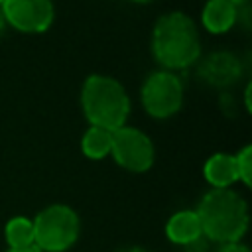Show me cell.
I'll return each instance as SVG.
<instances>
[{
    "label": "cell",
    "instance_id": "7a4b0ae2",
    "mask_svg": "<svg viewBox=\"0 0 252 252\" xmlns=\"http://www.w3.org/2000/svg\"><path fill=\"white\" fill-rule=\"evenodd\" d=\"M203 236L213 242H240L248 228V205L232 189H211L195 209Z\"/></svg>",
    "mask_w": 252,
    "mask_h": 252
},
{
    "label": "cell",
    "instance_id": "6da1fadb",
    "mask_svg": "<svg viewBox=\"0 0 252 252\" xmlns=\"http://www.w3.org/2000/svg\"><path fill=\"white\" fill-rule=\"evenodd\" d=\"M152 53L165 71H181L197 63L201 37L195 22L183 12L163 14L152 32Z\"/></svg>",
    "mask_w": 252,
    "mask_h": 252
},
{
    "label": "cell",
    "instance_id": "9a60e30c",
    "mask_svg": "<svg viewBox=\"0 0 252 252\" xmlns=\"http://www.w3.org/2000/svg\"><path fill=\"white\" fill-rule=\"evenodd\" d=\"M219 252H250V248L242 242H228V244H222Z\"/></svg>",
    "mask_w": 252,
    "mask_h": 252
},
{
    "label": "cell",
    "instance_id": "4fadbf2b",
    "mask_svg": "<svg viewBox=\"0 0 252 252\" xmlns=\"http://www.w3.org/2000/svg\"><path fill=\"white\" fill-rule=\"evenodd\" d=\"M6 242L12 250L33 246V222L28 217H14L6 222L4 228Z\"/></svg>",
    "mask_w": 252,
    "mask_h": 252
},
{
    "label": "cell",
    "instance_id": "3957f363",
    "mask_svg": "<svg viewBox=\"0 0 252 252\" xmlns=\"http://www.w3.org/2000/svg\"><path fill=\"white\" fill-rule=\"evenodd\" d=\"M81 108L91 126L118 130L126 126L130 98L120 81L110 75H89L81 87Z\"/></svg>",
    "mask_w": 252,
    "mask_h": 252
},
{
    "label": "cell",
    "instance_id": "8992f818",
    "mask_svg": "<svg viewBox=\"0 0 252 252\" xmlns=\"http://www.w3.org/2000/svg\"><path fill=\"white\" fill-rule=\"evenodd\" d=\"M110 156L120 167L134 173H144L154 165L156 148L146 132L132 126H122L112 132Z\"/></svg>",
    "mask_w": 252,
    "mask_h": 252
},
{
    "label": "cell",
    "instance_id": "ac0fdd59",
    "mask_svg": "<svg viewBox=\"0 0 252 252\" xmlns=\"http://www.w3.org/2000/svg\"><path fill=\"white\" fill-rule=\"evenodd\" d=\"M6 26H8V24H6V18H4V14H2V8H0V33L6 30Z\"/></svg>",
    "mask_w": 252,
    "mask_h": 252
},
{
    "label": "cell",
    "instance_id": "ffe728a7",
    "mask_svg": "<svg viewBox=\"0 0 252 252\" xmlns=\"http://www.w3.org/2000/svg\"><path fill=\"white\" fill-rule=\"evenodd\" d=\"M132 2H150V0H132Z\"/></svg>",
    "mask_w": 252,
    "mask_h": 252
},
{
    "label": "cell",
    "instance_id": "277c9868",
    "mask_svg": "<svg viewBox=\"0 0 252 252\" xmlns=\"http://www.w3.org/2000/svg\"><path fill=\"white\" fill-rule=\"evenodd\" d=\"M32 222L33 246L41 252H65L77 242L81 232L79 215L67 205H49Z\"/></svg>",
    "mask_w": 252,
    "mask_h": 252
},
{
    "label": "cell",
    "instance_id": "8fae6325",
    "mask_svg": "<svg viewBox=\"0 0 252 252\" xmlns=\"http://www.w3.org/2000/svg\"><path fill=\"white\" fill-rule=\"evenodd\" d=\"M203 77L213 85H228L238 77V61L228 53H215L203 63Z\"/></svg>",
    "mask_w": 252,
    "mask_h": 252
},
{
    "label": "cell",
    "instance_id": "7c38bea8",
    "mask_svg": "<svg viewBox=\"0 0 252 252\" xmlns=\"http://www.w3.org/2000/svg\"><path fill=\"white\" fill-rule=\"evenodd\" d=\"M112 148V132L98 128V126H89L87 132L83 134L81 140V150L89 159H102L110 154Z\"/></svg>",
    "mask_w": 252,
    "mask_h": 252
},
{
    "label": "cell",
    "instance_id": "44dd1931",
    "mask_svg": "<svg viewBox=\"0 0 252 252\" xmlns=\"http://www.w3.org/2000/svg\"><path fill=\"white\" fill-rule=\"evenodd\" d=\"M0 2H2V0H0Z\"/></svg>",
    "mask_w": 252,
    "mask_h": 252
},
{
    "label": "cell",
    "instance_id": "d6986e66",
    "mask_svg": "<svg viewBox=\"0 0 252 252\" xmlns=\"http://www.w3.org/2000/svg\"><path fill=\"white\" fill-rule=\"evenodd\" d=\"M230 2H234V4L238 6V4H242V2H246V0H230Z\"/></svg>",
    "mask_w": 252,
    "mask_h": 252
},
{
    "label": "cell",
    "instance_id": "ba28073f",
    "mask_svg": "<svg viewBox=\"0 0 252 252\" xmlns=\"http://www.w3.org/2000/svg\"><path fill=\"white\" fill-rule=\"evenodd\" d=\"M165 236L169 242L181 244V246H191L199 242L203 236V230H201L197 213L191 209H183L171 215L165 224Z\"/></svg>",
    "mask_w": 252,
    "mask_h": 252
},
{
    "label": "cell",
    "instance_id": "52a82bcc",
    "mask_svg": "<svg viewBox=\"0 0 252 252\" xmlns=\"http://www.w3.org/2000/svg\"><path fill=\"white\" fill-rule=\"evenodd\" d=\"M0 8L6 24L22 33H43L55 18L51 0H2Z\"/></svg>",
    "mask_w": 252,
    "mask_h": 252
},
{
    "label": "cell",
    "instance_id": "9c48e42d",
    "mask_svg": "<svg viewBox=\"0 0 252 252\" xmlns=\"http://www.w3.org/2000/svg\"><path fill=\"white\" fill-rule=\"evenodd\" d=\"M238 20V6L230 0H207L201 22L211 33H226Z\"/></svg>",
    "mask_w": 252,
    "mask_h": 252
},
{
    "label": "cell",
    "instance_id": "e0dca14e",
    "mask_svg": "<svg viewBox=\"0 0 252 252\" xmlns=\"http://www.w3.org/2000/svg\"><path fill=\"white\" fill-rule=\"evenodd\" d=\"M8 252H41V250L35 248V246H30V248H20V250H12V248H8Z\"/></svg>",
    "mask_w": 252,
    "mask_h": 252
},
{
    "label": "cell",
    "instance_id": "5bb4252c",
    "mask_svg": "<svg viewBox=\"0 0 252 252\" xmlns=\"http://www.w3.org/2000/svg\"><path fill=\"white\" fill-rule=\"evenodd\" d=\"M236 159V171H238V181L244 185L252 183V146H244L238 154H234Z\"/></svg>",
    "mask_w": 252,
    "mask_h": 252
},
{
    "label": "cell",
    "instance_id": "30bf717a",
    "mask_svg": "<svg viewBox=\"0 0 252 252\" xmlns=\"http://www.w3.org/2000/svg\"><path fill=\"white\" fill-rule=\"evenodd\" d=\"M203 175L213 189H230V185L238 181L234 156L222 152L213 154L203 165Z\"/></svg>",
    "mask_w": 252,
    "mask_h": 252
},
{
    "label": "cell",
    "instance_id": "2e32d148",
    "mask_svg": "<svg viewBox=\"0 0 252 252\" xmlns=\"http://www.w3.org/2000/svg\"><path fill=\"white\" fill-rule=\"evenodd\" d=\"M120 252H150V250H146L142 246H128V248H122Z\"/></svg>",
    "mask_w": 252,
    "mask_h": 252
},
{
    "label": "cell",
    "instance_id": "5b68a950",
    "mask_svg": "<svg viewBox=\"0 0 252 252\" xmlns=\"http://www.w3.org/2000/svg\"><path fill=\"white\" fill-rule=\"evenodd\" d=\"M142 104L152 118H169L183 104V83L177 73L159 69L148 75L142 85Z\"/></svg>",
    "mask_w": 252,
    "mask_h": 252
}]
</instances>
